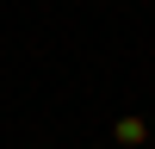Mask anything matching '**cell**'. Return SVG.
Listing matches in <instances>:
<instances>
[{
	"label": "cell",
	"instance_id": "6da1fadb",
	"mask_svg": "<svg viewBox=\"0 0 155 149\" xmlns=\"http://www.w3.org/2000/svg\"><path fill=\"white\" fill-rule=\"evenodd\" d=\"M112 137H118V143H124V149H143V143H149V124H143V118H137V112H124V118H118V124H112Z\"/></svg>",
	"mask_w": 155,
	"mask_h": 149
}]
</instances>
